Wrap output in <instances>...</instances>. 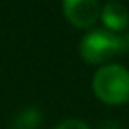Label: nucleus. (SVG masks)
I'll return each mask as SVG.
<instances>
[{
	"mask_svg": "<svg viewBox=\"0 0 129 129\" xmlns=\"http://www.w3.org/2000/svg\"><path fill=\"white\" fill-rule=\"evenodd\" d=\"M94 94L106 104H122L129 101V71L120 64L103 66L92 80Z\"/></svg>",
	"mask_w": 129,
	"mask_h": 129,
	"instance_id": "1",
	"label": "nucleus"
},
{
	"mask_svg": "<svg viewBox=\"0 0 129 129\" xmlns=\"http://www.w3.org/2000/svg\"><path fill=\"white\" fill-rule=\"evenodd\" d=\"M124 51V37L104 28L90 30L80 43V55L87 64H104L106 60Z\"/></svg>",
	"mask_w": 129,
	"mask_h": 129,
	"instance_id": "2",
	"label": "nucleus"
},
{
	"mask_svg": "<svg viewBox=\"0 0 129 129\" xmlns=\"http://www.w3.org/2000/svg\"><path fill=\"white\" fill-rule=\"evenodd\" d=\"M66 18L78 28H90L99 20L97 0H62Z\"/></svg>",
	"mask_w": 129,
	"mask_h": 129,
	"instance_id": "3",
	"label": "nucleus"
},
{
	"mask_svg": "<svg viewBox=\"0 0 129 129\" xmlns=\"http://www.w3.org/2000/svg\"><path fill=\"white\" fill-rule=\"evenodd\" d=\"M99 18L103 21V25L106 27V30L110 32H120L124 30L127 25H129V13L127 9L118 4V2H108L101 13H99Z\"/></svg>",
	"mask_w": 129,
	"mask_h": 129,
	"instance_id": "4",
	"label": "nucleus"
},
{
	"mask_svg": "<svg viewBox=\"0 0 129 129\" xmlns=\"http://www.w3.org/2000/svg\"><path fill=\"white\" fill-rule=\"evenodd\" d=\"M43 120V113L36 106H28L20 110L13 120H11V129H37Z\"/></svg>",
	"mask_w": 129,
	"mask_h": 129,
	"instance_id": "5",
	"label": "nucleus"
},
{
	"mask_svg": "<svg viewBox=\"0 0 129 129\" xmlns=\"http://www.w3.org/2000/svg\"><path fill=\"white\" fill-rule=\"evenodd\" d=\"M55 129H90L83 120H78V118H69V120H64L60 122Z\"/></svg>",
	"mask_w": 129,
	"mask_h": 129,
	"instance_id": "6",
	"label": "nucleus"
},
{
	"mask_svg": "<svg viewBox=\"0 0 129 129\" xmlns=\"http://www.w3.org/2000/svg\"><path fill=\"white\" fill-rule=\"evenodd\" d=\"M101 129H122V127H120V124H118V122H113V120H111V122L103 124V127H101Z\"/></svg>",
	"mask_w": 129,
	"mask_h": 129,
	"instance_id": "7",
	"label": "nucleus"
},
{
	"mask_svg": "<svg viewBox=\"0 0 129 129\" xmlns=\"http://www.w3.org/2000/svg\"><path fill=\"white\" fill-rule=\"evenodd\" d=\"M124 44H125V51H129V32H127V36L124 37Z\"/></svg>",
	"mask_w": 129,
	"mask_h": 129,
	"instance_id": "8",
	"label": "nucleus"
}]
</instances>
